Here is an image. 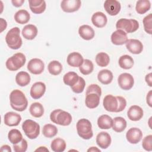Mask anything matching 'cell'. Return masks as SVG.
Masks as SVG:
<instances>
[{"label":"cell","mask_w":152,"mask_h":152,"mask_svg":"<svg viewBox=\"0 0 152 152\" xmlns=\"http://www.w3.org/2000/svg\"><path fill=\"white\" fill-rule=\"evenodd\" d=\"M10 101L11 107L18 112L24 111L28 106V101L24 94L17 89L11 92Z\"/></svg>","instance_id":"obj_1"},{"label":"cell","mask_w":152,"mask_h":152,"mask_svg":"<svg viewBox=\"0 0 152 152\" xmlns=\"http://www.w3.org/2000/svg\"><path fill=\"white\" fill-rule=\"evenodd\" d=\"M20 30L17 27L10 30L6 34L5 41L8 46L12 49H18L22 45V39L20 36Z\"/></svg>","instance_id":"obj_2"},{"label":"cell","mask_w":152,"mask_h":152,"mask_svg":"<svg viewBox=\"0 0 152 152\" xmlns=\"http://www.w3.org/2000/svg\"><path fill=\"white\" fill-rule=\"evenodd\" d=\"M50 119L52 122L62 126H68L72 121L71 114L61 109H55L50 115Z\"/></svg>","instance_id":"obj_3"},{"label":"cell","mask_w":152,"mask_h":152,"mask_svg":"<svg viewBox=\"0 0 152 152\" xmlns=\"http://www.w3.org/2000/svg\"><path fill=\"white\" fill-rule=\"evenodd\" d=\"M77 131L78 135L84 140H89L92 138L93 132L91 122L87 119H80L76 125Z\"/></svg>","instance_id":"obj_4"},{"label":"cell","mask_w":152,"mask_h":152,"mask_svg":"<svg viewBox=\"0 0 152 152\" xmlns=\"http://www.w3.org/2000/svg\"><path fill=\"white\" fill-rule=\"evenodd\" d=\"M26 58L22 53H17L9 58L6 61V67L11 71H15L21 68L25 64Z\"/></svg>","instance_id":"obj_5"},{"label":"cell","mask_w":152,"mask_h":152,"mask_svg":"<svg viewBox=\"0 0 152 152\" xmlns=\"http://www.w3.org/2000/svg\"><path fill=\"white\" fill-rule=\"evenodd\" d=\"M117 30H122L126 33H131L138 30L139 23L134 19L121 18L116 23Z\"/></svg>","instance_id":"obj_6"},{"label":"cell","mask_w":152,"mask_h":152,"mask_svg":"<svg viewBox=\"0 0 152 152\" xmlns=\"http://www.w3.org/2000/svg\"><path fill=\"white\" fill-rule=\"evenodd\" d=\"M22 129L26 135L31 140L36 138L40 133V125L31 119H27L23 123Z\"/></svg>","instance_id":"obj_7"},{"label":"cell","mask_w":152,"mask_h":152,"mask_svg":"<svg viewBox=\"0 0 152 152\" xmlns=\"http://www.w3.org/2000/svg\"><path fill=\"white\" fill-rule=\"evenodd\" d=\"M118 82L119 87L124 90H130L134 86V80L131 74L129 73L121 74L118 79Z\"/></svg>","instance_id":"obj_8"},{"label":"cell","mask_w":152,"mask_h":152,"mask_svg":"<svg viewBox=\"0 0 152 152\" xmlns=\"http://www.w3.org/2000/svg\"><path fill=\"white\" fill-rule=\"evenodd\" d=\"M44 68L45 65L43 62L38 58L31 59L27 64V69L33 74H40L44 71Z\"/></svg>","instance_id":"obj_9"},{"label":"cell","mask_w":152,"mask_h":152,"mask_svg":"<svg viewBox=\"0 0 152 152\" xmlns=\"http://www.w3.org/2000/svg\"><path fill=\"white\" fill-rule=\"evenodd\" d=\"M81 5L80 0H64L61 3V7L64 12H73L78 11Z\"/></svg>","instance_id":"obj_10"},{"label":"cell","mask_w":152,"mask_h":152,"mask_svg":"<svg viewBox=\"0 0 152 152\" xmlns=\"http://www.w3.org/2000/svg\"><path fill=\"white\" fill-rule=\"evenodd\" d=\"M105 11L110 15H116L121 10V6L119 1L116 0H106L104 3Z\"/></svg>","instance_id":"obj_11"},{"label":"cell","mask_w":152,"mask_h":152,"mask_svg":"<svg viewBox=\"0 0 152 152\" xmlns=\"http://www.w3.org/2000/svg\"><path fill=\"white\" fill-rule=\"evenodd\" d=\"M46 91V85L43 82H36L31 87L30 94L34 99H39L43 96Z\"/></svg>","instance_id":"obj_12"},{"label":"cell","mask_w":152,"mask_h":152,"mask_svg":"<svg viewBox=\"0 0 152 152\" xmlns=\"http://www.w3.org/2000/svg\"><path fill=\"white\" fill-rule=\"evenodd\" d=\"M118 102L116 97L111 94H108L103 99V104L104 109L110 112H116Z\"/></svg>","instance_id":"obj_13"},{"label":"cell","mask_w":152,"mask_h":152,"mask_svg":"<svg viewBox=\"0 0 152 152\" xmlns=\"http://www.w3.org/2000/svg\"><path fill=\"white\" fill-rule=\"evenodd\" d=\"M142 137V131L138 128H131L126 134V140L131 144H137L141 141Z\"/></svg>","instance_id":"obj_14"},{"label":"cell","mask_w":152,"mask_h":152,"mask_svg":"<svg viewBox=\"0 0 152 152\" xmlns=\"http://www.w3.org/2000/svg\"><path fill=\"white\" fill-rule=\"evenodd\" d=\"M128 40L127 33L122 30H117L111 35V41L113 44L116 45L126 44Z\"/></svg>","instance_id":"obj_15"},{"label":"cell","mask_w":152,"mask_h":152,"mask_svg":"<svg viewBox=\"0 0 152 152\" xmlns=\"http://www.w3.org/2000/svg\"><path fill=\"white\" fill-rule=\"evenodd\" d=\"M21 121V116L13 112H7L4 115V124L9 126H17Z\"/></svg>","instance_id":"obj_16"},{"label":"cell","mask_w":152,"mask_h":152,"mask_svg":"<svg viewBox=\"0 0 152 152\" xmlns=\"http://www.w3.org/2000/svg\"><path fill=\"white\" fill-rule=\"evenodd\" d=\"M126 48L133 54H140L143 50V45L137 39H129L126 43Z\"/></svg>","instance_id":"obj_17"},{"label":"cell","mask_w":152,"mask_h":152,"mask_svg":"<svg viewBox=\"0 0 152 152\" xmlns=\"http://www.w3.org/2000/svg\"><path fill=\"white\" fill-rule=\"evenodd\" d=\"M110 135L106 132H101L96 137V143L99 147L106 149L109 147L111 144Z\"/></svg>","instance_id":"obj_18"},{"label":"cell","mask_w":152,"mask_h":152,"mask_svg":"<svg viewBox=\"0 0 152 152\" xmlns=\"http://www.w3.org/2000/svg\"><path fill=\"white\" fill-rule=\"evenodd\" d=\"M28 3L31 12L36 14L43 13L46 7V2L43 0H29Z\"/></svg>","instance_id":"obj_19"},{"label":"cell","mask_w":152,"mask_h":152,"mask_svg":"<svg viewBox=\"0 0 152 152\" xmlns=\"http://www.w3.org/2000/svg\"><path fill=\"white\" fill-rule=\"evenodd\" d=\"M127 115L131 121H138L143 116V110L139 106L133 105L129 108Z\"/></svg>","instance_id":"obj_20"},{"label":"cell","mask_w":152,"mask_h":152,"mask_svg":"<svg viewBox=\"0 0 152 152\" xmlns=\"http://www.w3.org/2000/svg\"><path fill=\"white\" fill-rule=\"evenodd\" d=\"M91 22L96 27L102 28L107 24V18L104 13L99 11L93 14L91 17Z\"/></svg>","instance_id":"obj_21"},{"label":"cell","mask_w":152,"mask_h":152,"mask_svg":"<svg viewBox=\"0 0 152 152\" xmlns=\"http://www.w3.org/2000/svg\"><path fill=\"white\" fill-rule=\"evenodd\" d=\"M84 61L83 57L78 52H72L69 53L66 59V62L69 65L72 67H79Z\"/></svg>","instance_id":"obj_22"},{"label":"cell","mask_w":152,"mask_h":152,"mask_svg":"<svg viewBox=\"0 0 152 152\" xmlns=\"http://www.w3.org/2000/svg\"><path fill=\"white\" fill-rule=\"evenodd\" d=\"M85 103L87 107L90 109H94L97 107L100 103V96L96 93H91L86 94Z\"/></svg>","instance_id":"obj_23"},{"label":"cell","mask_w":152,"mask_h":152,"mask_svg":"<svg viewBox=\"0 0 152 152\" xmlns=\"http://www.w3.org/2000/svg\"><path fill=\"white\" fill-rule=\"evenodd\" d=\"M21 33L26 39L33 40L37 34V28L33 24H28L24 27Z\"/></svg>","instance_id":"obj_24"},{"label":"cell","mask_w":152,"mask_h":152,"mask_svg":"<svg viewBox=\"0 0 152 152\" xmlns=\"http://www.w3.org/2000/svg\"><path fill=\"white\" fill-rule=\"evenodd\" d=\"M78 33L80 37L86 40L92 39L94 36V31L88 25H83L79 27Z\"/></svg>","instance_id":"obj_25"},{"label":"cell","mask_w":152,"mask_h":152,"mask_svg":"<svg viewBox=\"0 0 152 152\" xmlns=\"http://www.w3.org/2000/svg\"><path fill=\"white\" fill-rule=\"evenodd\" d=\"M113 78V74L109 69H102L99 72L97 75L98 80L101 83L105 85L110 84L112 82Z\"/></svg>","instance_id":"obj_26"},{"label":"cell","mask_w":152,"mask_h":152,"mask_svg":"<svg viewBox=\"0 0 152 152\" xmlns=\"http://www.w3.org/2000/svg\"><path fill=\"white\" fill-rule=\"evenodd\" d=\"M112 118L107 115H101L97 119V125L100 129H110L112 126Z\"/></svg>","instance_id":"obj_27"},{"label":"cell","mask_w":152,"mask_h":152,"mask_svg":"<svg viewBox=\"0 0 152 152\" xmlns=\"http://www.w3.org/2000/svg\"><path fill=\"white\" fill-rule=\"evenodd\" d=\"M30 18V14L25 10H20L14 15L15 21L20 24H26L28 22Z\"/></svg>","instance_id":"obj_28"},{"label":"cell","mask_w":152,"mask_h":152,"mask_svg":"<svg viewBox=\"0 0 152 152\" xmlns=\"http://www.w3.org/2000/svg\"><path fill=\"white\" fill-rule=\"evenodd\" d=\"M126 127V120L120 116L115 117L113 119L112 128L116 132H121L125 130Z\"/></svg>","instance_id":"obj_29"},{"label":"cell","mask_w":152,"mask_h":152,"mask_svg":"<svg viewBox=\"0 0 152 152\" xmlns=\"http://www.w3.org/2000/svg\"><path fill=\"white\" fill-rule=\"evenodd\" d=\"M15 81L21 87L26 86L30 82V76L27 72L20 71L15 76Z\"/></svg>","instance_id":"obj_30"},{"label":"cell","mask_w":152,"mask_h":152,"mask_svg":"<svg viewBox=\"0 0 152 152\" xmlns=\"http://www.w3.org/2000/svg\"><path fill=\"white\" fill-rule=\"evenodd\" d=\"M78 75L75 72H68L66 73L63 77L64 83L67 85L70 86L71 87L75 85L79 80Z\"/></svg>","instance_id":"obj_31"},{"label":"cell","mask_w":152,"mask_h":152,"mask_svg":"<svg viewBox=\"0 0 152 152\" xmlns=\"http://www.w3.org/2000/svg\"><path fill=\"white\" fill-rule=\"evenodd\" d=\"M29 111L31 116L35 118H40L44 113V108L42 104L39 102L32 103L29 108Z\"/></svg>","instance_id":"obj_32"},{"label":"cell","mask_w":152,"mask_h":152,"mask_svg":"<svg viewBox=\"0 0 152 152\" xmlns=\"http://www.w3.org/2000/svg\"><path fill=\"white\" fill-rule=\"evenodd\" d=\"M118 62L120 67L124 69H131L134 65L133 58L128 55L121 56L119 59Z\"/></svg>","instance_id":"obj_33"},{"label":"cell","mask_w":152,"mask_h":152,"mask_svg":"<svg viewBox=\"0 0 152 152\" xmlns=\"http://www.w3.org/2000/svg\"><path fill=\"white\" fill-rule=\"evenodd\" d=\"M151 8V3L148 0H140L136 3L135 10L140 14H144Z\"/></svg>","instance_id":"obj_34"},{"label":"cell","mask_w":152,"mask_h":152,"mask_svg":"<svg viewBox=\"0 0 152 152\" xmlns=\"http://www.w3.org/2000/svg\"><path fill=\"white\" fill-rule=\"evenodd\" d=\"M50 147L52 150L55 152H62L66 148V142L64 140L57 138L52 141Z\"/></svg>","instance_id":"obj_35"},{"label":"cell","mask_w":152,"mask_h":152,"mask_svg":"<svg viewBox=\"0 0 152 152\" xmlns=\"http://www.w3.org/2000/svg\"><path fill=\"white\" fill-rule=\"evenodd\" d=\"M8 138L11 144H15L23 140V135L19 130L17 129H12L9 131Z\"/></svg>","instance_id":"obj_36"},{"label":"cell","mask_w":152,"mask_h":152,"mask_svg":"<svg viewBox=\"0 0 152 152\" xmlns=\"http://www.w3.org/2000/svg\"><path fill=\"white\" fill-rule=\"evenodd\" d=\"M48 69L50 74L53 75H58L61 72L62 70V65L58 61H52L48 64Z\"/></svg>","instance_id":"obj_37"},{"label":"cell","mask_w":152,"mask_h":152,"mask_svg":"<svg viewBox=\"0 0 152 152\" xmlns=\"http://www.w3.org/2000/svg\"><path fill=\"white\" fill-rule=\"evenodd\" d=\"M58 132V129L56 126L52 124H46L44 125L42 133L43 135L47 138H52L56 135Z\"/></svg>","instance_id":"obj_38"},{"label":"cell","mask_w":152,"mask_h":152,"mask_svg":"<svg viewBox=\"0 0 152 152\" xmlns=\"http://www.w3.org/2000/svg\"><path fill=\"white\" fill-rule=\"evenodd\" d=\"M94 69L93 62L89 59H84L81 66H79V69L81 73L83 75H88L92 72Z\"/></svg>","instance_id":"obj_39"},{"label":"cell","mask_w":152,"mask_h":152,"mask_svg":"<svg viewBox=\"0 0 152 152\" xmlns=\"http://www.w3.org/2000/svg\"><path fill=\"white\" fill-rule=\"evenodd\" d=\"M96 62L97 64L101 67L106 66L109 64L110 58L107 53L104 52H100L97 54L96 56Z\"/></svg>","instance_id":"obj_40"},{"label":"cell","mask_w":152,"mask_h":152,"mask_svg":"<svg viewBox=\"0 0 152 152\" xmlns=\"http://www.w3.org/2000/svg\"><path fill=\"white\" fill-rule=\"evenodd\" d=\"M143 25L144 27V30L148 34H152V14H149L148 15L145 16L143 19Z\"/></svg>","instance_id":"obj_41"},{"label":"cell","mask_w":152,"mask_h":152,"mask_svg":"<svg viewBox=\"0 0 152 152\" xmlns=\"http://www.w3.org/2000/svg\"><path fill=\"white\" fill-rule=\"evenodd\" d=\"M85 86H86V81L84 79L80 77L78 81L75 85L71 87V89L75 93H81L83 91Z\"/></svg>","instance_id":"obj_42"},{"label":"cell","mask_w":152,"mask_h":152,"mask_svg":"<svg viewBox=\"0 0 152 152\" xmlns=\"http://www.w3.org/2000/svg\"><path fill=\"white\" fill-rule=\"evenodd\" d=\"M27 142L25 139H23L17 144H13V148L15 152H25L27 149Z\"/></svg>","instance_id":"obj_43"},{"label":"cell","mask_w":152,"mask_h":152,"mask_svg":"<svg viewBox=\"0 0 152 152\" xmlns=\"http://www.w3.org/2000/svg\"><path fill=\"white\" fill-rule=\"evenodd\" d=\"M142 146L143 148L148 151H151L152 150V135H149L146 136L142 140Z\"/></svg>","instance_id":"obj_44"},{"label":"cell","mask_w":152,"mask_h":152,"mask_svg":"<svg viewBox=\"0 0 152 152\" xmlns=\"http://www.w3.org/2000/svg\"><path fill=\"white\" fill-rule=\"evenodd\" d=\"M91 93H96L99 96H100L101 94H102V90H101L100 87L99 86H98L97 84H92L90 85L86 90V94Z\"/></svg>","instance_id":"obj_45"},{"label":"cell","mask_w":152,"mask_h":152,"mask_svg":"<svg viewBox=\"0 0 152 152\" xmlns=\"http://www.w3.org/2000/svg\"><path fill=\"white\" fill-rule=\"evenodd\" d=\"M116 98L118 102V109L116 110V112H120L125 109L126 106V101L125 99L122 96H116Z\"/></svg>","instance_id":"obj_46"},{"label":"cell","mask_w":152,"mask_h":152,"mask_svg":"<svg viewBox=\"0 0 152 152\" xmlns=\"http://www.w3.org/2000/svg\"><path fill=\"white\" fill-rule=\"evenodd\" d=\"M11 2L14 7H20L24 2V0H12Z\"/></svg>","instance_id":"obj_47"},{"label":"cell","mask_w":152,"mask_h":152,"mask_svg":"<svg viewBox=\"0 0 152 152\" xmlns=\"http://www.w3.org/2000/svg\"><path fill=\"white\" fill-rule=\"evenodd\" d=\"M1 21V32H2L7 27V23L5 20H4L3 18H0Z\"/></svg>","instance_id":"obj_48"},{"label":"cell","mask_w":152,"mask_h":152,"mask_svg":"<svg viewBox=\"0 0 152 152\" xmlns=\"http://www.w3.org/2000/svg\"><path fill=\"white\" fill-rule=\"evenodd\" d=\"M146 101H147V103L149 105V106L151 107L152 106V103H151V90H150L146 97Z\"/></svg>","instance_id":"obj_49"},{"label":"cell","mask_w":152,"mask_h":152,"mask_svg":"<svg viewBox=\"0 0 152 152\" xmlns=\"http://www.w3.org/2000/svg\"><path fill=\"white\" fill-rule=\"evenodd\" d=\"M145 81L146 83L148 84V85L150 86V87H151V73H149L148 74H147L146 76H145Z\"/></svg>","instance_id":"obj_50"},{"label":"cell","mask_w":152,"mask_h":152,"mask_svg":"<svg viewBox=\"0 0 152 152\" xmlns=\"http://www.w3.org/2000/svg\"><path fill=\"white\" fill-rule=\"evenodd\" d=\"M1 151H8V152H11V149L10 147L8 145H4L1 147Z\"/></svg>","instance_id":"obj_51"},{"label":"cell","mask_w":152,"mask_h":152,"mask_svg":"<svg viewBox=\"0 0 152 152\" xmlns=\"http://www.w3.org/2000/svg\"><path fill=\"white\" fill-rule=\"evenodd\" d=\"M35 151H49V150L48 148H46V147H40L39 148H37Z\"/></svg>","instance_id":"obj_52"},{"label":"cell","mask_w":152,"mask_h":152,"mask_svg":"<svg viewBox=\"0 0 152 152\" xmlns=\"http://www.w3.org/2000/svg\"><path fill=\"white\" fill-rule=\"evenodd\" d=\"M87 151H99V152H100V150L99 149H98L97 148H96V147H91V148H90L89 149L87 150Z\"/></svg>","instance_id":"obj_53"}]
</instances>
